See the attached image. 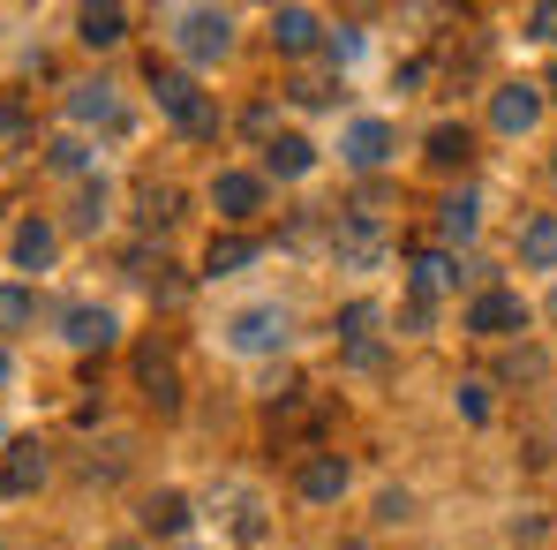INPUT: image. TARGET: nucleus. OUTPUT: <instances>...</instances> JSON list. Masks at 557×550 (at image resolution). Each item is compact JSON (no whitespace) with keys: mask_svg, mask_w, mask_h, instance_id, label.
I'll use <instances>...</instances> for the list:
<instances>
[{"mask_svg":"<svg viewBox=\"0 0 557 550\" xmlns=\"http://www.w3.org/2000/svg\"><path fill=\"white\" fill-rule=\"evenodd\" d=\"M151 91H159V113H166L182 136H219V106L196 91V76H182V69H159V61H151Z\"/></svg>","mask_w":557,"mask_h":550,"instance_id":"f257e3e1","label":"nucleus"},{"mask_svg":"<svg viewBox=\"0 0 557 550\" xmlns=\"http://www.w3.org/2000/svg\"><path fill=\"white\" fill-rule=\"evenodd\" d=\"M166 23H174V46L188 61H226L234 53V15L226 8H174Z\"/></svg>","mask_w":557,"mask_h":550,"instance_id":"f03ea898","label":"nucleus"},{"mask_svg":"<svg viewBox=\"0 0 557 550\" xmlns=\"http://www.w3.org/2000/svg\"><path fill=\"white\" fill-rule=\"evenodd\" d=\"M535 325V309L512 294V286H482L474 302H467L460 332H474V340H512V332H528Z\"/></svg>","mask_w":557,"mask_h":550,"instance_id":"7ed1b4c3","label":"nucleus"},{"mask_svg":"<svg viewBox=\"0 0 557 550\" xmlns=\"http://www.w3.org/2000/svg\"><path fill=\"white\" fill-rule=\"evenodd\" d=\"M286 332H294V317H286L278 302H249V309L226 317V347H234V355H278Z\"/></svg>","mask_w":557,"mask_h":550,"instance_id":"20e7f679","label":"nucleus"},{"mask_svg":"<svg viewBox=\"0 0 557 550\" xmlns=\"http://www.w3.org/2000/svg\"><path fill=\"white\" fill-rule=\"evenodd\" d=\"M69 121H76V136H84V129H106V136H121V129H128L121 91H113L106 76H91V84H69Z\"/></svg>","mask_w":557,"mask_h":550,"instance_id":"39448f33","label":"nucleus"},{"mask_svg":"<svg viewBox=\"0 0 557 550\" xmlns=\"http://www.w3.org/2000/svg\"><path fill=\"white\" fill-rule=\"evenodd\" d=\"M61 340H69L76 355H106V347L121 340V317H113L106 302H69V309H61Z\"/></svg>","mask_w":557,"mask_h":550,"instance_id":"423d86ee","label":"nucleus"},{"mask_svg":"<svg viewBox=\"0 0 557 550\" xmlns=\"http://www.w3.org/2000/svg\"><path fill=\"white\" fill-rule=\"evenodd\" d=\"M46 475H53V453L38 438H8V453H0V498H30V490H46Z\"/></svg>","mask_w":557,"mask_h":550,"instance_id":"0eeeda50","label":"nucleus"},{"mask_svg":"<svg viewBox=\"0 0 557 550\" xmlns=\"http://www.w3.org/2000/svg\"><path fill=\"white\" fill-rule=\"evenodd\" d=\"M136 384H144V400H151L159 415H182V369H174V355H166L159 340L136 347Z\"/></svg>","mask_w":557,"mask_h":550,"instance_id":"6e6552de","label":"nucleus"},{"mask_svg":"<svg viewBox=\"0 0 557 550\" xmlns=\"http://www.w3.org/2000/svg\"><path fill=\"white\" fill-rule=\"evenodd\" d=\"M543 121V84H497L490 91V129L497 136H535Z\"/></svg>","mask_w":557,"mask_h":550,"instance_id":"1a4fd4ad","label":"nucleus"},{"mask_svg":"<svg viewBox=\"0 0 557 550\" xmlns=\"http://www.w3.org/2000/svg\"><path fill=\"white\" fill-rule=\"evenodd\" d=\"M376 325H384V309H376V302H347V309H339V325H332L355 369H376V363H384V347H376Z\"/></svg>","mask_w":557,"mask_h":550,"instance_id":"9d476101","label":"nucleus"},{"mask_svg":"<svg viewBox=\"0 0 557 550\" xmlns=\"http://www.w3.org/2000/svg\"><path fill=\"white\" fill-rule=\"evenodd\" d=\"M211 211H219L226 227H249V219L264 211V174H242V167H226V174L211 182Z\"/></svg>","mask_w":557,"mask_h":550,"instance_id":"9b49d317","label":"nucleus"},{"mask_svg":"<svg viewBox=\"0 0 557 550\" xmlns=\"http://www.w3.org/2000/svg\"><path fill=\"white\" fill-rule=\"evenodd\" d=\"M294 490H301L309 505H339V498H347V460H339V453H301Z\"/></svg>","mask_w":557,"mask_h":550,"instance_id":"f8f14e48","label":"nucleus"},{"mask_svg":"<svg viewBox=\"0 0 557 550\" xmlns=\"http://www.w3.org/2000/svg\"><path fill=\"white\" fill-rule=\"evenodd\" d=\"M460 257H453V249H422V257H407V294H414V302H437V294H453V286H460Z\"/></svg>","mask_w":557,"mask_h":550,"instance_id":"ddd939ff","label":"nucleus"},{"mask_svg":"<svg viewBox=\"0 0 557 550\" xmlns=\"http://www.w3.org/2000/svg\"><path fill=\"white\" fill-rule=\"evenodd\" d=\"M392 144H399V136H392V121H355V129L339 136V159H347L355 174H376V167L392 159Z\"/></svg>","mask_w":557,"mask_h":550,"instance_id":"4468645a","label":"nucleus"},{"mask_svg":"<svg viewBox=\"0 0 557 550\" xmlns=\"http://www.w3.org/2000/svg\"><path fill=\"white\" fill-rule=\"evenodd\" d=\"M53 249H61V234H53L46 219H15V234H8V265H15V272H46Z\"/></svg>","mask_w":557,"mask_h":550,"instance_id":"2eb2a0df","label":"nucleus"},{"mask_svg":"<svg viewBox=\"0 0 557 550\" xmlns=\"http://www.w3.org/2000/svg\"><path fill=\"white\" fill-rule=\"evenodd\" d=\"M272 46L286 53V61H301L309 46H324V15H317V8H278L272 15Z\"/></svg>","mask_w":557,"mask_h":550,"instance_id":"dca6fc26","label":"nucleus"},{"mask_svg":"<svg viewBox=\"0 0 557 550\" xmlns=\"http://www.w3.org/2000/svg\"><path fill=\"white\" fill-rule=\"evenodd\" d=\"M422 159H430L437 174H460L467 159H474V136H467V121H437V129L422 136Z\"/></svg>","mask_w":557,"mask_h":550,"instance_id":"f3484780","label":"nucleus"},{"mask_svg":"<svg viewBox=\"0 0 557 550\" xmlns=\"http://www.w3.org/2000/svg\"><path fill=\"white\" fill-rule=\"evenodd\" d=\"M257 257H264V242H257V234H211V249H203V279L249 272Z\"/></svg>","mask_w":557,"mask_h":550,"instance_id":"a211bd4d","label":"nucleus"},{"mask_svg":"<svg viewBox=\"0 0 557 550\" xmlns=\"http://www.w3.org/2000/svg\"><path fill=\"white\" fill-rule=\"evenodd\" d=\"M317 167V144L309 136H264V174H278V182H301Z\"/></svg>","mask_w":557,"mask_h":550,"instance_id":"6ab92c4d","label":"nucleus"},{"mask_svg":"<svg viewBox=\"0 0 557 550\" xmlns=\"http://www.w3.org/2000/svg\"><path fill=\"white\" fill-rule=\"evenodd\" d=\"M520 265L528 272H557V211H535L520 227Z\"/></svg>","mask_w":557,"mask_h":550,"instance_id":"aec40b11","label":"nucleus"},{"mask_svg":"<svg viewBox=\"0 0 557 550\" xmlns=\"http://www.w3.org/2000/svg\"><path fill=\"white\" fill-rule=\"evenodd\" d=\"M76 38L98 46V53L121 46V38H128V8H113V0H106V8H76Z\"/></svg>","mask_w":557,"mask_h":550,"instance_id":"412c9836","label":"nucleus"},{"mask_svg":"<svg viewBox=\"0 0 557 550\" xmlns=\"http://www.w3.org/2000/svg\"><path fill=\"white\" fill-rule=\"evenodd\" d=\"M474 227H482V196H474V188H460V196L437 204V234H445V242H474Z\"/></svg>","mask_w":557,"mask_h":550,"instance_id":"4be33fe9","label":"nucleus"},{"mask_svg":"<svg viewBox=\"0 0 557 550\" xmlns=\"http://www.w3.org/2000/svg\"><path fill=\"white\" fill-rule=\"evenodd\" d=\"M188 528V498L182 490H151L144 498V536H182Z\"/></svg>","mask_w":557,"mask_h":550,"instance_id":"5701e85b","label":"nucleus"},{"mask_svg":"<svg viewBox=\"0 0 557 550\" xmlns=\"http://www.w3.org/2000/svg\"><path fill=\"white\" fill-rule=\"evenodd\" d=\"M46 167H53V174H76V182H91V144L69 129V136H53V144H46Z\"/></svg>","mask_w":557,"mask_h":550,"instance_id":"b1692460","label":"nucleus"},{"mask_svg":"<svg viewBox=\"0 0 557 550\" xmlns=\"http://www.w3.org/2000/svg\"><path fill=\"white\" fill-rule=\"evenodd\" d=\"M174 219H182V188H174V182H151V188H144V234H166Z\"/></svg>","mask_w":557,"mask_h":550,"instance_id":"393cba45","label":"nucleus"},{"mask_svg":"<svg viewBox=\"0 0 557 550\" xmlns=\"http://www.w3.org/2000/svg\"><path fill=\"white\" fill-rule=\"evenodd\" d=\"M106 204H113V188H106V174H91V182L76 188V211H69V219H76L84 234H98V227H106Z\"/></svg>","mask_w":557,"mask_h":550,"instance_id":"a878e982","label":"nucleus"},{"mask_svg":"<svg viewBox=\"0 0 557 550\" xmlns=\"http://www.w3.org/2000/svg\"><path fill=\"white\" fill-rule=\"evenodd\" d=\"M30 317H38V302H30L23 286H0V332H23Z\"/></svg>","mask_w":557,"mask_h":550,"instance_id":"bb28decb","label":"nucleus"},{"mask_svg":"<svg viewBox=\"0 0 557 550\" xmlns=\"http://www.w3.org/2000/svg\"><path fill=\"white\" fill-rule=\"evenodd\" d=\"M460 415L474 423V430L490 423V384H482V377H467V384H460Z\"/></svg>","mask_w":557,"mask_h":550,"instance_id":"cd10ccee","label":"nucleus"},{"mask_svg":"<svg viewBox=\"0 0 557 550\" xmlns=\"http://www.w3.org/2000/svg\"><path fill=\"white\" fill-rule=\"evenodd\" d=\"M332 91H339V84H324V76H294V84H286L294 106H332Z\"/></svg>","mask_w":557,"mask_h":550,"instance_id":"c85d7f7f","label":"nucleus"},{"mask_svg":"<svg viewBox=\"0 0 557 550\" xmlns=\"http://www.w3.org/2000/svg\"><path fill=\"white\" fill-rule=\"evenodd\" d=\"M324 53H332V61L347 69V61L362 53V30H355V23H339V30H324Z\"/></svg>","mask_w":557,"mask_h":550,"instance_id":"c756f323","label":"nucleus"},{"mask_svg":"<svg viewBox=\"0 0 557 550\" xmlns=\"http://www.w3.org/2000/svg\"><path fill=\"white\" fill-rule=\"evenodd\" d=\"M430 325H437V302H414V294H407V309H399V332H430Z\"/></svg>","mask_w":557,"mask_h":550,"instance_id":"7c9ffc66","label":"nucleus"},{"mask_svg":"<svg viewBox=\"0 0 557 550\" xmlns=\"http://www.w3.org/2000/svg\"><path fill=\"white\" fill-rule=\"evenodd\" d=\"M407 513H414V498H407V490H384V498H376V521H384V528H399Z\"/></svg>","mask_w":557,"mask_h":550,"instance_id":"2f4dec72","label":"nucleus"},{"mask_svg":"<svg viewBox=\"0 0 557 550\" xmlns=\"http://www.w3.org/2000/svg\"><path fill=\"white\" fill-rule=\"evenodd\" d=\"M528 38H557V0H543V8H528Z\"/></svg>","mask_w":557,"mask_h":550,"instance_id":"473e14b6","label":"nucleus"},{"mask_svg":"<svg viewBox=\"0 0 557 550\" xmlns=\"http://www.w3.org/2000/svg\"><path fill=\"white\" fill-rule=\"evenodd\" d=\"M0 136H23V113L15 106H0Z\"/></svg>","mask_w":557,"mask_h":550,"instance_id":"72a5a7b5","label":"nucleus"},{"mask_svg":"<svg viewBox=\"0 0 557 550\" xmlns=\"http://www.w3.org/2000/svg\"><path fill=\"white\" fill-rule=\"evenodd\" d=\"M8 377H15V363H8V347H0V384H8Z\"/></svg>","mask_w":557,"mask_h":550,"instance_id":"f704fd0d","label":"nucleus"},{"mask_svg":"<svg viewBox=\"0 0 557 550\" xmlns=\"http://www.w3.org/2000/svg\"><path fill=\"white\" fill-rule=\"evenodd\" d=\"M543 98H557V69H550V84H543Z\"/></svg>","mask_w":557,"mask_h":550,"instance_id":"c9c22d12","label":"nucleus"},{"mask_svg":"<svg viewBox=\"0 0 557 550\" xmlns=\"http://www.w3.org/2000/svg\"><path fill=\"white\" fill-rule=\"evenodd\" d=\"M106 550H136V543H106Z\"/></svg>","mask_w":557,"mask_h":550,"instance_id":"e433bc0d","label":"nucleus"},{"mask_svg":"<svg viewBox=\"0 0 557 550\" xmlns=\"http://www.w3.org/2000/svg\"><path fill=\"white\" fill-rule=\"evenodd\" d=\"M550 309H557V294H550Z\"/></svg>","mask_w":557,"mask_h":550,"instance_id":"4c0bfd02","label":"nucleus"}]
</instances>
